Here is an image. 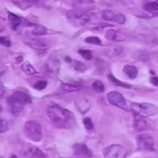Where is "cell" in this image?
I'll return each instance as SVG.
<instances>
[{
	"mask_svg": "<svg viewBox=\"0 0 158 158\" xmlns=\"http://www.w3.org/2000/svg\"><path fill=\"white\" fill-rule=\"evenodd\" d=\"M47 115L52 123L60 129H69L76 123L73 114L58 105H52L47 110Z\"/></svg>",
	"mask_w": 158,
	"mask_h": 158,
	"instance_id": "1",
	"label": "cell"
},
{
	"mask_svg": "<svg viewBox=\"0 0 158 158\" xmlns=\"http://www.w3.org/2000/svg\"><path fill=\"white\" fill-rule=\"evenodd\" d=\"M131 110L135 115L142 116V117H151L155 116L158 112V108L155 105L148 102L143 103H134L131 102Z\"/></svg>",
	"mask_w": 158,
	"mask_h": 158,
	"instance_id": "2",
	"label": "cell"
},
{
	"mask_svg": "<svg viewBox=\"0 0 158 158\" xmlns=\"http://www.w3.org/2000/svg\"><path fill=\"white\" fill-rule=\"evenodd\" d=\"M23 130L26 137L34 142H39L43 138L41 125L35 121H29L26 122Z\"/></svg>",
	"mask_w": 158,
	"mask_h": 158,
	"instance_id": "3",
	"label": "cell"
},
{
	"mask_svg": "<svg viewBox=\"0 0 158 158\" xmlns=\"http://www.w3.org/2000/svg\"><path fill=\"white\" fill-rule=\"evenodd\" d=\"M106 99L110 104L124 110H131V102H129L118 91H112L106 94Z\"/></svg>",
	"mask_w": 158,
	"mask_h": 158,
	"instance_id": "4",
	"label": "cell"
},
{
	"mask_svg": "<svg viewBox=\"0 0 158 158\" xmlns=\"http://www.w3.org/2000/svg\"><path fill=\"white\" fill-rule=\"evenodd\" d=\"M68 21L72 26L80 27L89 22V16L83 12H78L74 10H69L66 12Z\"/></svg>",
	"mask_w": 158,
	"mask_h": 158,
	"instance_id": "5",
	"label": "cell"
},
{
	"mask_svg": "<svg viewBox=\"0 0 158 158\" xmlns=\"http://www.w3.org/2000/svg\"><path fill=\"white\" fill-rule=\"evenodd\" d=\"M127 154V150L123 147L114 144L106 147L103 150L104 158H125Z\"/></svg>",
	"mask_w": 158,
	"mask_h": 158,
	"instance_id": "6",
	"label": "cell"
},
{
	"mask_svg": "<svg viewBox=\"0 0 158 158\" xmlns=\"http://www.w3.org/2000/svg\"><path fill=\"white\" fill-rule=\"evenodd\" d=\"M137 147L139 150L154 151V140L152 136L147 134H142L137 137Z\"/></svg>",
	"mask_w": 158,
	"mask_h": 158,
	"instance_id": "7",
	"label": "cell"
},
{
	"mask_svg": "<svg viewBox=\"0 0 158 158\" xmlns=\"http://www.w3.org/2000/svg\"><path fill=\"white\" fill-rule=\"evenodd\" d=\"M60 62L58 60L56 59H50L46 61V63L44 64V72L47 74L48 76L51 77H57L60 71Z\"/></svg>",
	"mask_w": 158,
	"mask_h": 158,
	"instance_id": "8",
	"label": "cell"
},
{
	"mask_svg": "<svg viewBox=\"0 0 158 158\" xmlns=\"http://www.w3.org/2000/svg\"><path fill=\"white\" fill-rule=\"evenodd\" d=\"M102 18L106 21L115 22L119 24H124L126 22V17L123 14L115 12L111 10H104L102 12Z\"/></svg>",
	"mask_w": 158,
	"mask_h": 158,
	"instance_id": "9",
	"label": "cell"
},
{
	"mask_svg": "<svg viewBox=\"0 0 158 158\" xmlns=\"http://www.w3.org/2000/svg\"><path fill=\"white\" fill-rule=\"evenodd\" d=\"M8 104H9V110H10L11 113L15 116L19 114L22 111H23V108H24V104L14 98L13 96L11 95L8 99Z\"/></svg>",
	"mask_w": 158,
	"mask_h": 158,
	"instance_id": "10",
	"label": "cell"
},
{
	"mask_svg": "<svg viewBox=\"0 0 158 158\" xmlns=\"http://www.w3.org/2000/svg\"><path fill=\"white\" fill-rule=\"evenodd\" d=\"M26 44L39 52H45L48 49L47 43L40 39H32L29 41H26Z\"/></svg>",
	"mask_w": 158,
	"mask_h": 158,
	"instance_id": "11",
	"label": "cell"
},
{
	"mask_svg": "<svg viewBox=\"0 0 158 158\" xmlns=\"http://www.w3.org/2000/svg\"><path fill=\"white\" fill-rule=\"evenodd\" d=\"M74 152L79 156H86V157H91L93 156V153L87 147V146L83 143H77L73 146Z\"/></svg>",
	"mask_w": 158,
	"mask_h": 158,
	"instance_id": "12",
	"label": "cell"
},
{
	"mask_svg": "<svg viewBox=\"0 0 158 158\" xmlns=\"http://www.w3.org/2000/svg\"><path fill=\"white\" fill-rule=\"evenodd\" d=\"M75 105L78 111L83 114L87 112L90 108V103L88 102L87 99L83 97L77 98L75 100Z\"/></svg>",
	"mask_w": 158,
	"mask_h": 158,
	"instance_id": "13",
	"label": "cell"
},
{
	"mask_svg": "<svg viewBox=\"0 0 158 158\" xmlns=\"http://www.w3.org/2000/svg\"><path fill=\"white\" fill-rule=\"evenodd\" d=\"M106 38L110 41L120 42L125 40V37L120 32L114 29H107L106 32Z\"/></svg>",
	"mask_w": 158,
	"mask_h": 158,
	"instance_id": "14",
	"label": "cell"
},
{
	"mask_svg": "<svg viewBox=\"0 0 158 158\" xmlns=\"http://www.w3.org/2000/svg\"><path fill=\"white\" fill-rule=\"evenodd\" d=\"M133 126L135 131L140 132L142 130L146 129L148 127V124H147L146 121L144 120L143 117L138 116V115H135L134 119V123H133Z\"/></svg>",
	"mask_w": 158,
	"mask_h": 158,
	"instance_id": "15",
	"label": "cell"
},
{
	"mask_svg": "<svg viewBox=\"0 0 158 158\" xmlns=\"http://www.w3.org/2000/svg\"><path fill=\"white\" fill-rule=\"evenodd\" d=\"M12 95L13 96L14 98H15L16 99H18L19 101L23 102L24 105L29 104L32 102V99H31L30 96H29V94H26V93L23 92V91H15Z\"/></svg>",
	"mask_w": 158,
	"mask_h": 158,
	"instance_id": "16",
	"label": "cell"
},
{
	"mask_svg": "<svg viewBox=\"0 0 158 158\" xmlns=\"http://www.w3.org/2000/svg\"><path fill=\"white\" fill-rule=\"evenodd\" d=\"M123 71L131 79L136 78L137 77V74H138V69H137V67L134 66V65H125L123 67Z\"/></svg>",
	"mask_w": 158,
	"mask_h": 158,
	"instance_id": "17",
	"label": "cell"
},
{
	"mask_svg": "<svg viewBox=\"0 0 158 158\" xmlns=\"http://www.w3.org/2000/svg\"><path fill=\"white\" fill-rule=\"evenodd\" d=\"M9 21L12 29H14V30H16L17 28L22 23L21 18L15 15V14L12 13V12H9Z\"/></svg>",
	"mask_w": 158,
	"mask_h": 158,
	"instance_id": "18",
	"label": "cell"
},
{
	"mask_svg": "<svg viewBox=\"0 0 158 158\" xmlns=\"http://www.w3.org/2000/svg\"><path fill=\"white\" fill-rule=\"evenodd\" d=\"M21 68L23 72H24L25 74H27V75H33V74H38L36 70H35V68H33V66L28 61L25 62V63L22 65Z\"/></svg>",
	"mask_w": 158,
	"mask_h": 158,
	"instance_id": "19",
	"label": "cell"
},
{
	"mask_svg": "<svg viewBox=\"0 0 158 158\" xmlns=\"http://www.w3.org/2000/svg\"><path fill=\"white\" fill-rule=\"evenodd\" d=\"M60 88H61V90L63 91V92L64 93H70L80 90V87H79L78 85L70 83L63 84V85H61Z\"/></svg>",
	"mask_w": 158,
	"mask_h": 158,
	"instance_id": "20",
	"label": "cell"
},
{
	"mask_svg": "<svg viewBox=\"0 0 158 158\" xmlns=\"http://www.w3.org/2000/svg\"><path fill=\"white\" fill-rule=\"evenodd\" d=\"M108 79L110 80V81L113 84V85H116V86H119V87H123V88H131V85H129L127 83H125V82L121 81L118 80L117 78H116L112 74H109L108 75Z\"/></svg>",
	"mask_w": 158,
	"mask_h": 158,
	"instance_id": "21",
	"label": "cell"
},
{
	"mask_svg": "<svg viewBox=\"0 0 158 158\" xmlns=\"http://www.w3.org/2000/svg\"><path fill=\"white\" fill-rule=\"evenodd\" d=\"M92 88L97 93H103L105 91L104 85L100 81H95L92 84Z\"/></svg>",
	"mask_w": 158,
	"mask_h": 158,
	"instance_id": "22",
	"label": "cell"
},
{
	"mask_svg": "<svg viewBox=\"0 0 158 158\" xmlns=\"http://www.w3.org/2000/svg\"><path fill=\"white\" fill-rule=\"evenodd\" d=\"M32 33L35 36H43L46 33V29L42 25H36L32 29Z\"/></svg>",
	"mask_w": 158,
	"mask_h": 158,
	"instance_id": "23",
	"label": "cell"
},
{
	"mask_svg": "<svg viewBox=\"0 0 158 158\" xmlns=\"http://www.w3.org/2000/svg\"><path fill=\"white\" fill-rule=\"evenodd\" d=\"M144 9L148 12H155L158 11V0L147 3L144 6Z\"/></svg>",
	"mask_w": 158,
	"mask_h": 158,
	"instance_id": "24",
	"label": "cell"
},
{
	"mask_svg": "<svg viewBox=\"0 0 158 158\" xmlns=\"http://www.w3.org/2000/svg\"><path fill=\"white\" fill-rule=\"evenodd\" d=\"M29 152L30 153V154L32 155V157L34 158H43L44 157V154H43V152L38 148H35V147H31L29 149Z\"/></svg>",
	"mask_w": 158,
	"mask_h": 158,
	"instance_id": "25",
	"label": "cell"
},
{
	"mask_svg": "<svg viewBox=\"0 0 158 158\" xmlns=\"http://www.w3.org/2000/svg\"><path fill=\"white\" fill-rule=\"evenodd\" d=\"M85 42L86 43L93 45H100L102 43L101 40L98 37H88L85 39Z\"/></svg>",
	"mask_w": 158,
	"mask_h": 158,
	"instance_id": "26",
	"label": "cell"
},
{
	"mask_svg": "<svg viewBox=\"0 0 158 158\" xmlns=\"http://www.w3.org/2000/svg\"><path fill=\"white\" fill-rule=\"evenodd\" d=\"M78 52L85 60H90L93 58L92 52L90 50H80Z\"/></svg>",
	"mask_w": 158,
	"mask_h": 158,
	"instance_id": "27",
	"label": "cell"
},
{
	"mask_svg": "<svg viewBox=\"0 0 158 158\" xmlns=\"http://www.w3.org/2000/svg\"><path fill=\"white\" fill-rule=\"evenodd\" d=\"M73 68L74 69L77 70V71H80V72H83L86 69V65L83 62L79 61V60H74Z\"/></svg>",
	"mask_w": 158,
	"mask_h": 158,
	"instance_id": "28",
	"label": "cell"
},
{
	"mask_svg": "<svg viewBox=\"0 0 158 158\" xmlns=\"http://www.w3.org/2000/svg\"><path fill=\"white\" fill-rule=\"evenodd\" d=\"M46 86H47V82H46V81L41 80L34 84L33 88H35V89L38 90V91H42V90L45 89V88H46Z\"/></svg>",
	"mask_w": 158,
	"mask_h": 158,
	"instance_id": "29",
	"label": "cell"
},
{
	"mask_svg": "<svg viewBox=\"0 0 158 158\" xmlns=\"http://www.w3.org/2000/svg\"><path fill=\"white\" fill-rule=\"evenodd\" d=\"M83 125H84L85 128L87 130H89V131L94 129V123H93L92 119L89 117L84 118V119H83Z\"/></svg>",
	"mask_w": 158,
	"mask_h": 158,
	"instance_id": "30",
	"label": "cell"
},
{
	"mask_svg": "<svg viewBox=\"0 0 158 158\" xmlns=\"http://www.w3.org/2000/svg\"><path fill=\"white\" fill-rule=\"evenodd\" d=\"M0 43H1L2 45H3L5 46H7V47L10 46L11 45L10 40L4 37H1V38H0Z\"/></svg>",
	"mask_w": 158,
	"mask_h": 158,
	"instance_id": "31",
	"label": "cell"
},
{
	"mask_svg": "<svg viewBox=\"0 0 158 158\" xmlns=\"http://www.w3.org/2000/svg\"><path fill=\"white\" fill-rule=\"evenodd\" d=\"M8 129V124L7 122L4 119H1V127H0V132L2 133H5Z\"/></svg>",
	"mask_w": 158,
	"mask_h": 158,
	"instance_id": "32",
	"label": "cell"
},
{
	"mask_svg": "<svg viewBox=\"0 0 158 158\" xmlns=\"http://www.w3.org/2000/svg\"><path fill=\"white\" fill-rule=\"evenodd\" d=\"M151 82L154 86H158V77H152L151 78Z\"/></svg>",
	"mask_w": 158,
	"mask_h": 158,
	"instance_id": "33",
	"label": "cell"
},
{
	"mask_svg": "<svg viewBox=\"0 0 158 158\" xmlns=\"http://www.w3.org/2000/svg\"><path fill=\"white\" fill-rule=\"evenodd\" d=\"M23 1L26 2H29V3H37L39 2H40L41 0H23Z\"/></svg>",
	"mask_w": 158,
	"mask_h": 158,
	"instance_id": "34",
	"label": "cell"
},
{
	"mask_svg": "<svg viewBox=\"0 0 158 158\" xmlns=\"http://www.w3.org/2000/svg\"><path fill=\"white\" fill-rule=\"evenodd\" d=\"M1 96H2L3 95V93H4V90H3V86H2V85H1Z\"/></svg>",
	"mask_w": 158,
	"mask_h": 158,
	"instance_id": "35",
	"label": "cell"
},
{
	"mask_svg": "<svg viewBox=\"0 0 158 158\" xmlns=\"http://www.w3.org/2000/svg\"><path fill=\"white\" fill-rule=\"evenodd\" d=\"M10 158H18V157H17V156H15V155H12V156H11V157Z\"/></svg>",
	"mask_w": 158,
	"mask_h": 158,
	"instance_id": "36",
	"label": "cell"
},
{
	"mask_svg": "<svg viewBox=\"0 0 158 158\" xmlns=\"http://www.w3.org/2000/svg\"><path fill=\"white\" fill-rule=\"evenodd\" d=\"M157 62H158V56H157Z\"/></svg>",
	"mask_w": 158,
	"mask_h": 158,
	"instance_id": "37",
	"label": "cell"
}]
</instances>
